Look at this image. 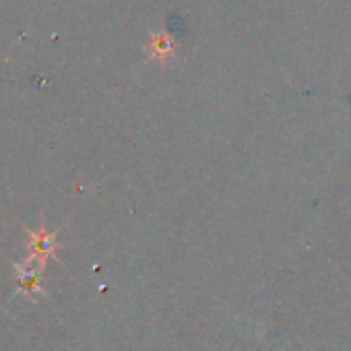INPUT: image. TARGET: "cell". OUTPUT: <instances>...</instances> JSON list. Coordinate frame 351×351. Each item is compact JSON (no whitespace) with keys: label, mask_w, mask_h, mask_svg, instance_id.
Segmentation results:
<instances>
[{"label":"cell","mask_w":351,"mask_h":351,"mask_svg":"<svg viewBox=\"0 0 351 351\" xmlns=\"http://www.w3.org/2000/svg\"><path fill=\"white\" fill-rule=\"evenodd\" d=\"M25 232H27V238H29V244H27L29 258L25 263H29V265H36L38 263V267L44 269L50 258L58 261V256H56V250H58L56 234H52L46 228V221L44 219H42L38 232H32V230H25Z\"/></svg>","instance_id":"cell-1"},{"label":"cell","mask_w":351,"mask_h":351,"mask_svg":"<svg viewBox=\"0 0 351 351\" xmlns=\"http://www.w3.org/2000/svg\"><path fill=\"white\" fill-rule=\"evenodd\" d=\"M15 273L19 281V291L27 293L32 302H36L38 295H46L44 281H42V269H36L29 263H15Z\"/></svg>","instance_id":"cell-2"}]
</instances>
